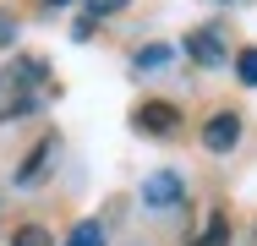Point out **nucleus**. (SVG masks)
<instances>
[{
	"mask_svg": "<svg viewBox=\"0 0 257 246\" xmlns=\"http://www.w3.org/2000/svg\"><path fill=\"white\" fill-rule=\"evenodd\" d=\"M181 197H186V181L175 175V170H159L143 181V202L154 208V213H170V208H181Z\"/></svg>",
	"mask_w": 257,
	"mask_h": 246,
	"instance_id": "f257e3e1",
	"label": "nucleus"
},
{
	"mask_svg": "<svg viewBox=\"0 0 257 246\" xmlns=\"http://www.w3.org/2000/svg\"><path fill=\"white\" fill-rule=\"evenodd\" d=\"M186 55H192L197 66H208V71L224 66V55H230V49H224V28H192V33H186Z\"/></svg>",
	"mask_w": 257,
	"mask_h": 246,
	"instance_id": "f03ea898",
	"label": "nucleus"
},
{
	"mask_svg": "<svg viewBox=\"0 0 257 246\" xmlns=\"http://www.w3.org/2000/svg\"><path fill=\"white\" fill-rule=\"evenodd\" d=\"M175 126H181L175 104H164V98L137 104V132H143V137H175Z\"/></svg>",
	"mask_w": 257,
	"mask_h": 246,
	"instance_id": "7ed1b4c3",
	"label": "nucleus"
},
{
	"mask_svg": "<svg viewBox=\"0 0 257 246\" xmlns=\"http://www.w3.org/2000/svg\"><path fill=\"white\" fill-rule=\"evenodd\" d=\"M235 143H241V115H235V109H219L203 126V148L208 153H230Z\"/></svg>",
	"mask_w": 257,
	"mask_h": 246,
	"instance_id": "20e7f679",
	"label": "nucleus"
},
{
	"mask_svg": "<svg viewBox=\"0 0 257 246\" xmlns=\"http://www.w3.org/2000/svg\"><path fill=\"white\" fill-rule=\"evenodd\" d=\"M50 159H55V137H44V143L33 148L22 164H17V186H33V181H44L50 175Z\"/></svg>",
	"mask_w": 257,
	"mask_h": 246,
	"instance_id": "39448f33",
	"label": "nucleus"
},
{
	"mask_svg": "<svg viewBox=\"0 0 257 246\" xmlns=\"http://www.w3.org/2000/svg\"><path fill=\"white\" fill-rule=\"evenodd\" d=\"M175 60V49L170 44H148V49H137V71H154V66H170Z\"/></svg>",
	"mask_w": 257,
	"mask_h": 246,
	"instance_id": "423d86ee",
	"label": "nucleus"
},
{
	"mask_svg": "<svg viewBox=\"0 0 257 246\" xmlns=\"http://www.w3.org/2000/svg\"><path fill=\"white\" fill-rule=\"evenodd\" d=\"M11 246H55V235L44 230V224H17V235H11Z\"/></svg>",
	"mask_w": 257,
	"mask_h": 246,
	"instance_id": "0eeeda50",
	"label": "nucleus"
},
{
	"mask_svg": "<svg viewBox=\"0 0 257 246\" xmlns=\"http://www.w3.org/2000/svg\"><path fill=\"white\" fill-rule=\"evenodd\" d=\"M66 246H104V224H99V219H88V224H77V230L66 235Z\"/></svg>",
	"mask_w": 257,
	"mask_h": 246,
	"instance_id": "6e6552de",
	"label": "nucleus"
},
{
	"mask_svg": "<svg viewBox=\"0 0 257 246\" xmlns=\"http://www.w3.org/2000/svg\"><path fill=\"white\" fill-rule=\"evenodd\" d=\"M224 235H230V224H224V213H213V219H208V230H203L192 246H224Z\"/></svg>",
	"mask_w": 257,
	"mask_h": 246,
	"instance_id": "1a4fd4ad",
	"label": "nucleus"
},
{
	"mask_svg": "<svg viewBox=\"0 0 257 246\" xmlns=\"http://www.w3.org/2000/svg\"><path fill=\"white\" fill-rule=\"evenodd\" d=\"M235 77H241L246 88H257V49H241V55H235Z\"/></svg>",
	"mask_w": 257,
	"mask_h": 246,
	"instance_id": "9d476101",
	"label": "nucleus"
},
{
	"mask_svg": "<svg viewBox=\"0 0 257 246\" xmlns=\"http://www.w3.org/2000/svg\"><path fill=\"white\" fill-rule=\"evenodd\" d=\"M126 0H88V17H109V11H120Z\"/></svg>",
	"mask_w": 257,
	"mask_h": 246,
	"instance_id": "9b49d317",
	"label": "nucleus"
},
{
	"mask_svg": "<svg viewBox=\"0 0 257 246\" xmlns=\"http://www.w3.org/2000/svg\"><path fill=\"white\" fill-rule=\"evenodd\" d=\"M71 39L82 44V39H93V17H77V28H71Z\"/></svg>",
	"mask_w": 257,
	"mask_h": 246,
	"instance_id": "f8f14e48",
	"label": "nucleus"
},
{
	"mask_svg": "<svg viewBox=\"0 0 257 246\" xmlns=\"http://www.w3.org/2000/svg\"><path fill=\"white\" fill-rule=\"evenodd\" d=\"M17 39V22H11V11H0V44H11Z\"/></svg>",
	"mask_w": 257,
	"mask_h": 246,
	"instance_id": "ddd939ff",
	"label": "nucleus"
},
{
	"mask_svg": "<svg viewBox=\"0 0 257 246\" xmlns=\"http://www.w3.org/2000/svg\"><path fill=\"white\" fill-rule=\"evenodd\" d=\"M44 6H71V0H44Z\"/></svg>",
	"mask_w": 257,
	"mask_h": 246,
	"instance_id": "4468645a",
	"label": "nucleus"
}]
</instances>
